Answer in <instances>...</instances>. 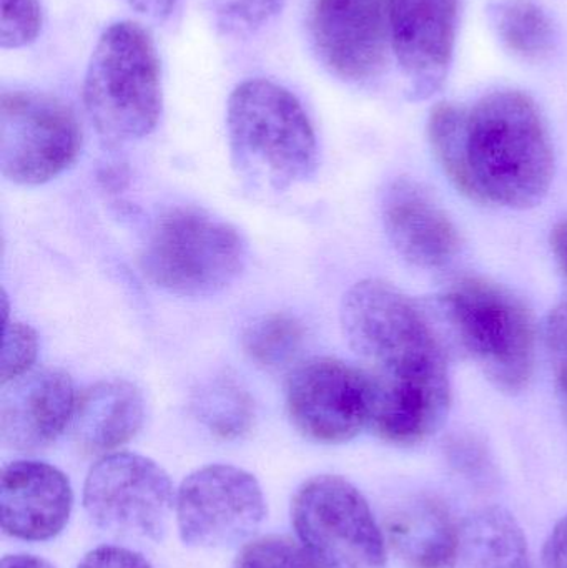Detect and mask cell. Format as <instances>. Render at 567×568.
I'll return each instance as SVG.
<instances>
[{
    "mask_svg": "<svg viewBox=\"0 0 567 568\" xmlns=\"http://www.w3.org/2000/svg\"><path fill=\"white\" fill-rule=\"evenodd\" d=\"M466 130H468V110L456 103H438L429 113L428 139L435 159L453 185L475 200L472 176L466 153Z\"/></svg>",
    "mask_w": 567,
    "mask_h": 568,
    "instance_id": "cell-23",
    "label": "cell"
},
{
    "mask_svg": "<svg viewBox=\"0 0 567 568\" xmlns=\"http://www.w3.org/2000/svg\"><path fill=\"white\" fill-rule=\"evenodd\" d=\"M42 30L39 0H0V45L20 49L29 45Z\"/></svg>",
    "mask_w": 567,
    "mask_h": 568,
    "instance_id": "cell-26",
    "label": "cell"
},
{
    "mask_svg": "<svg viewBox=\"0 0 567 568\" xmlns=\"http://www.w3.org/2000/svg\"><path fill=\"white\" fill-rule=\"evenodd\" d=\"M310 33L333 75L346 82L376 79L393 52L389 0H313Z\"/></svg>",
    "mask_w": 567,
    "mask_h": 568,
    "instance_id": "cell-12",
    "label": "cell"
},
{
    "mask_svg": "<svg viewBox=\"0 0 567 568\" xmlns=\"http://www.w3.org/2000/svg\"><path fill=\"white\" fill-rule=\"evenodd\" d=\"M243 349L256 366L282 371L293 366L305 344V327L288 313L256 317L243 333Z\"/></svg>",
    "mask_w": 567,
    "mask_h": 568,
    "instance_id": "cell-21",
    "label": "cell"
},
{
    "mask_svg": "<svg viewBox=\"0 0 567 568\" xmlns=\"http://www.w3.org/2000/svg\"><path fill=\"white\" fill-rule=\"evenodd\" d=\"M230 159L250 185L286 192L318 166L315 130L300 100L265 79L236 85L226 105Z\"/></svg>",
    "mask_w": 567,
    "mask_h": 568,
    "instance_id": "cell-3",
    "label": "cell"
},
{
    "mask_svg": "<svg viewBox=\"0 0 567 568\" xmlns=\"http://www.w3.org/2000/svg\"><path fill=\"white\" fill-rule=\"evenodd\" d=\"M340 321L372 384L369 429L396 446L428 439L452 404L445 346L428 314L393 284L365 280L343 297Z\"/></svg>",
    "mask_w": 567,
    "mask_h": 568,
    "instance_id": "cell-1",
    "label": "cell"
},
{
    "mask_svg": "<svg viewBox=\"0 0 567 568\" xmlns=\"http://www.w3.org/2000/svg\"><path fill=\"white\" fill-rule=\"evenodd\" d=\"M466 544L476 568H533L522 527L502 507H489L469 520Z\"/></svg>",
    "mask_w": 567,
    "mask_h": 568,
    "instance_id": "cell-19",
    "label": "cell"
},
{
    "mask_svg": "<svg viewBox=\"0 0 567 568\" xmlns=\"http://www.w3.org/2000/svg\"><path fill=\"white\" fill-rule=\"evenodd\" d=\"M162 72L150 33L120 20L103 30L83 80V105L110 143L145 139L162 115Z\"/></svg>",
    "mask_w": 567,
    "mask_h": 568,
    "instance_id": "cell-4",
    "label": "cell"
},
{
    "mask_svg": "<svg viewBox=\"0 0 567 568\" xmlns=\"http://www.w3.org/2000/svg\"><path fill=\"white\" fill-rule=\"evenodd\" d=\"M176 503L169 474L149 457L103 456L83 486V506L99 529L130 539L160 540Z\"/></svg>",
    "mask_w": 567,
    "mask_h": 568,
    "instance_id": "cell-9",
    "label": "cell"
},
{
    "mask_svg": "<svg viewBox=\"0 0 567 568\" xmlns=\"http://www.w3.org/2000/svg\"><path fill=\"white\" fill-rule=\"evenodd\" d=\"M0 568H55L45 559L27 554H16V556L3 557Z\"/></svg>",
    "mask_w": 567,
    "mask_h": 568,
    "instance_id": "cell-32",
    "label": "cell"
},
{
    "mask_svg": "<svg viewBox=\"0 0 567 568\" xmlns=\"http://www.w3.org/2000/svg\"><path fill=\"white\" fill-rule=\"evenodd\" d=\"M73 507L69 477L39 460H16L0 476V526L27 542L53 539L65 529Z\"/></svg>",
    "mask_w": 567,
    "mask_h": 568,
    "instance_id": "cell-15",
    "label": "cell"
},
{
    "mask_svg": "<svg viewBox=\"0 0 567 568\" xmlns=\"http://www.w3.org/2000/svg\"><path fill=\"white\" fill-rule=\"evenodd\" d=\"M388 537L412 568H453L459 552L455 520L442 504L416 499L389 519Z\"/></svg>",
    "mask_w": 567,
    "mask_h": 568,
    "instance_id": "cell-18",
    "label": "cell"
},
{
    "mask_svg": "<svg viewBox=\"0 0 567 568\" xmlns=\"http://www.w3.org/2000/svg\"><path fill=\"white\" fill-rule=\"evenodd\" d=\"M439 304L463 349L498 389L515 394L528 386L536 329L519 297L488 280L465 276L449 284Z\"/></svg>",
    "mask_w": 567,
    "mask_h": 568,
    "instance_id": "cell-5",
    "label": "cell"
},
{
    "mask_svg": "<svg viewBox=\"0 0 567 568\" xmlns=\"http://www.w3.org/2000/svg\"><path fill=\"white\" fill-rule=\"evenodd\" d=\"M77 394L65 371L39 367L2 384L0 437L3 446L32 453L55 443L72 424Z\"/></svg>",
    "mask_w": 567,
    "mask_h": 568,
    "instance_id": "cell-14",
    "label": "cell"
},
{
    "mask_svg": "<svg viewBox=\"0 0 567 568\" xmlns=\"http://www.w3.org/2000/svg\"><path fill=\"white\" fill-rule=\"evenodd\" d=\"M145 423L142 390L125 379L100 381L77 396L72 430L83 453L107 456L125 446Z\"/></svg>",
    "mask_w": 567,
    "mask_h": 568,
    "instance_id": "cell-17",
    "label": "cell"
},
{
    "mask_svg": "<svg viewBox=\"0 0 567 568\" xmlns=\"http://www.w3.org/2000/svg\"><path fill=\"white\" fill-rule=\"evenodd\" d=\"M286 409L300 434L313 443L343 444L369 423L372 384L363 367L336 357H313L293 367Z\"/></svg>",
    "mask_w": 567,
    "mask_h": 568,
    "instance_id": "cell-11",
    "label": "cell"
},
{
    "mask_svg": "<svg viewBox=\"0 0 567 568\" xmlns=\"http://www.w3.org/2000/svg\"><path fill=\"white\" fill-rule=\"evenodd\" d=\"M120 2L135 10L136 13L150 17V19L163 20L172 16L180 0H120Z\"/></svg>",
    "mask_w": 567,
    "mask_h": 568,
    "instance_id": "cell-31",
    "label": "cell"
},
{
    "mask_svg": "<svg viewBox=\"0 0 567 568\" xmlns=\"http://www.w3.org/2000/svg\"><path fill=\"white\" fill-rule=\"evenodd\" d=\"M489 20L506 50L525 60H541L555 47L548 13L533 0H499L489 6Z\"/></svg>",
    "mask_w": 567,
    "mask_h": 568,
    "instance_id": "cell-20",
    "label": "cell"
},
{
    "mask_svg": "<svg viewBox=\"0 0 567 568\" xmlns=\"http://www.w3.org/2000/svg\"><path fill=\"white\" fill-rule=\"evenodd\" d=\"M175 510L183 544L219 549L249 539L265 519L266 504L252 474L213 464L183 480Z\"/></svg>",
    "mask_w": 567,
    "mask_h": 568,
    "instance_id": "cell-10",
    "label": "cell"
},
{
    "mask_svg": "<svg viewBox=\"0 0 567 568\" xmlns=\"http://www.w3.org/2000/svg\"><path fill=\"white\" fill-rule=\"evenodd\" d=\"M459 0H389L392 47L413 100L445 85L455 53Z\"/></svg>",
    "mask_w": 567,
    "mask_h": 568,
    "instance_id": "cell-13",
    "label": "cell"
},
{
    "mask_svg": "<svg viewBox=\"0 0 567 568\" xmlns=\"http://www.w3.org/2000/svg\"><path fill=\"white\" fill-rule=\"evenodd\" d=\"M469 176L476 202L526 210L548 195L555 150L531 97L499 90L468 110Z\"/></svg>",
    "mask_w": 567,
    "mask_h": 568,
    "instance_id": "cell-2",
    "label": "cell"
},
{
    "mask_svg": "<svg viewBox=\"0 0 567 568\" xmlns=\"http://www.w3.org/2000/svg\"><path fill=\"white\" fill-rule=\"evenodd\" d=\"M292 523L323 568H382L386 539L363 494L340 476H316L295 494Z\"/></svg>",
    "mask_w": 567,
    "mask_h": 568,
    "instance_id": "cell-7",
    "label": "cell"
},
{
    "mask_svg": "<svg viewBox=\"0 0 567 568\" xmlns=\"http://www.w3.org/2000/svg\"><path fill=\"white\" fill-rule=\"evenodd\" d=\"M543 568H567V516L559 520L546 540Z\"/></svg>",
    "mask_w": 567,
    "mask_h": 568,
    "instance_id": "cell-30",
    "label": "cell"
},
{
    "mask_svg": "<svg viewBox=\"0 0 567 568\" xmlns=\"http://www.w3.org/2000/svg\"><path fill=\"white\" fill-rule=\"evenodd\" d=\"M383 223L396 252L422 268H442L459 252L448 213L415 180L393 182L383 196Z\"/></svg>",
    "mask_w": 567,
    "mask_h": 568,
    "instance_id": "cell-16",
    "label": "cell"
},
{
    "mask_svg": "<svg viewBox=\"0 0 567 568\" xmlns=\"http://www.w3.org/2000/svg\"><path fill=\"white\" fill-rule=\"evenodd\" d=\"M77 568H153L135 550L125 547L102 546L90 550Z\"/></svg>",
    "mask_w": 567,
    "mask_h": 568,
    "instance_id": "cell-29",
    "label": "cell"
},
{
    "mask_svg": "<svg viewBox=\"0 0 567 568\" xmlns=\"http://www.w3.org/2000/svg\"><path fill=\"white\" fill-rule=\"evenodd\" d=\"M551 245L559 265H561L563 270L567 273V220L556 226L551 236Z\"/></svg>",
    "mask_w": 567,
    "mask_h": 568,
    "instance_id": "cell-33",
    "label": "cell"
},
{
    "mask_svg": "<svg viewBox=\"0 0 567 568\" xmlns=\"http://www.w3.org/2000/svg\"><path fill=\"white\" fill-rule=\"evenodd\" d=\"M285 0H206V9L220 32L249 37L282 12Z\"/></svg>",
    "mask_w": 567,
    "mask_h": 568,
    "instance_id": "cell-24",
    "label": "cell"
},
{
    "mask_svg": "<svg viewBox=\"0 0 567 568\" xmlns=\"http://www.w3.org/2000/svg\"><path fill=\"white\" fill-rule=\"evenodd\" d=\"M39 353L36 331L23 323L3 324L2 356H0V383L6 384L32 369Z\"/></svg>",
    "mask_w": 567,
    "mask_h": 568,
    "instance_id": "cell-27",
    "label": "cell"
},
{
    "mask_svg": "<svg viewBox=\"0 0 567 568\" xmlns=\"http://www.w3.org/2000/svg\"><path fill=\"white\" fill-rule=\"evenodd\" d=\"M142 272L176 296H212L245 268L246 243L239 230L193 206L170 210L153 226Z\"/></svg>",
    "mask_w": 567,
    "mask_h": 568,
    "instance_id": "cell-6",
    "label": "cell"
},
{
    "mask_svg": "<svg viewBox=\"0 0 567 568\" xmlns=\"http://www.w3.org/2000/svg\"><path fill=\"white\" fill-rule=\"evenodd\" d=\"M235 568H323L303 544L283 536H269L243 547Z\"/></svg>",
    "mask_w": 567,
    "mask_h": 568,
    "instance_id": "cell-25",
    "label": "cell"
},
{
    "mask_svg": "<svg viewBox=\"0 0 567 568\" xmlns=\"http://www.w3.org/2000/svg\"><path fill=\"white\" fill-rule=\"evenodd\" d=\"M82 149L75 113L55 97L3 92L0 170L17 185H42L65 172Z\"/></svg>",
    "mask_w": 567,
    "mask_h": 568,
    "instance_id": "cell-8",
    "label": "cell"
},
{
    "mask_svg": "<svg viewBox=\"0 0 567 568\" xmlns=\"http://www.w3.org/2000/svg\"><path fill=\"white\" fill-rule=\"evenodd\" d=\"M200 423L223 440H235L252 429L253 400L245 389L229 377H219L203 386L193 400Z\"/></svg>",
    "mask_w": 567,
    "mask_h": 568,
    "instance_id": "cell-22",
    "label": "cell"
},
{
    "mask_svg": "<svg viewBox=\"0 0 567 568\" xmlns=\"http://www.w3.org/2000/svg\"><path fill=\"white\" fill-rule=\"evenodd\" d=\"M546 344L559 393L567 404V303L556 307L546 323Z\"/></svg>",
    "mask_w": 567,
    "mask_h": 568,
    "instance_id": "cell-28",
    "label": "cell"
}]
</instances>
